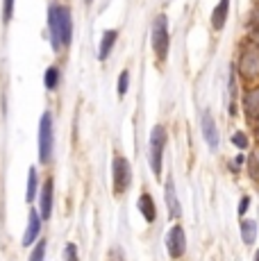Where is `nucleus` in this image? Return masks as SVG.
<instances>
[{
    "mask_svg": "<svg viewBox=\"0 0 259 261\" xmlns=\"http://www.w3.org/2000/svg\"><path fill=\"white\" fill-rule=\"evenodd\" d=\"M48 37H50L53 53H62L73 43V14L66 5H48Z\"/></svg>",
    "mask_w": 259,
    "mask_h": 261,
    "instance_id": "nucleus-1",
    "label": "nucleus"
},
{
    "mask_svg": "<svg viewBox=\"0 0 259 261\" xmlns=\"http://www.w3.org/2000/svg\"><path fill=\"white\" fill-rule=\"evenodd\" d=\"M168 132L164 125H155L150 129V141H148V162H150L152 175L159 177L162 175V162H164V150H166Z\"/></svg>",
    "mask_w": 259,
    "mask_h": 261,
    "instance_id": "nucleus-2",
    "label": "nucleus"
},
{
    "mask_svg": "<svg viewBox=\"0 0 259 261\" xmlns=\"http://www.w3.org/2000/svg\"><path fill=\"white\" fill-rule=\"evenodd\" d=\"M150 43L155 50L157 59L164 62L168 57V48H171V30H168V18L166 14H157L155 21L150 25Z\"/></svg>",
    "mask_w": 259,
    "mask_h": 261,
    "instance_id": "nucleus-3",
    "label": "nucleus"
},
{
    "mask_svg": "<svg viewBox=\"0 0 259 261\" xmlns=\"http://www.w3.org/2000/svg\"><path fill=\"white\" fill-rule=\"evenodd\" d=\"M237 71L241 75V80H246V82H255V80H259V48L250 41V39L241 46Z\"/></svg>",
    "mask_w": 259,
    "mask_h": 261,
    "instance_id": "nucleus-4",
    "label": "nucleus"
},
{
    "mask_svg": "<svg viewBox=\"0 0 259 261\" xmlns=\"http://www.w3.org/2000/svg\"><path fill=\"white\" fill-rule=\"evenodd\" d=\"M55 148V129H53V114L43 112L39 118V162L48 164L53 159Z\"/></svg>",
    "mask_w": 259,
    "mask_h": 261,
    "instance_id": "nucleus-5",
    "label": "nucleus"
},
{
    "mask_svg": "<svg viewBox=\"0 0 259 261\" xmlns=\"http://www.w3.org/2000/svg\"><path fill=\"white\" fill-rule=\"evenodd\" d=\"M112 187L116 195L127 193V189L132 187V166L121 154H116L112 162Z\"/></svg>",
    "mask_w": 259,
    "mask_h": 261,
    "instance_id": "nucleus-6",
    "label": "nucleus"
},
{
    "mask_svg": "<svg viewBox=\"0 0 259 261\" xmlns=\"http://www.w3.org/2000/svg\"><path fill=\"white\" fill-rule=\"evenodd\" d=\"M166 252L171 259H180L187 252V234L182 225H173L166 232Z\"/></svg>",
    "mask_w": 259,
    "mask_h": 261,
    "instance_id": "nucleus-7",
    "label": "nucleus"
},
{
    "mask_svg": "<svg viewBox=\"0 0 259 261\" xmlns=\"http://www.w3.org/2000/svg\"><path fill=\"white\" fill-rule=\"evenodd\" d=\"M41 225H43V218L39 214V209H30L28 214V227H25V234H23V245L30 248L34 245L41 237Z\"/></svg>",
    "mask_w": 259,
    "mask_h": 261,
    "instance_id": "nucleus-8",
    "label": "nucleus"
},
{
    "mask_svg": "<svg viewBox=\"0 0 259 261\" xmlns=\"http://www.w3.org/2000/svg\"><path fill=\"white\" fill-rule=\"evenodd\" d=\"M202 139L207 141L209 150H212V152H216L221 137H218L216 120H214V116H212V112H209V109H205V112H202Z\"/></svg>",
    "mask_w": 259,
    "mask_h": 261,
    "instance_id": "nucleus-9",
    "label": "nucleus"
},
{
    "mask_svg": "<svg viewBox=\"0 0 259 261\" xmlns=\"http://www.w3.org/2000/svg\"><path fill=\"white\" fill-rule=\"evenodd\" d=\"M53 202H55V184L50 177L43 182L41 193H39V214H41L43 220H48L53 216Z\"/></svg>",
    "mask_w": 259,
    "mask_h": 261,
    "instance_id": "nucleus-10",
    "label": "nucleus"
},
{
    "mask_svg": "<svg viewBox=\"0 0 259 261\" xmlns=\"http://www.w3.org/2000/svg\"><path fill=\"white\" fill-rule=\"evenodd\" d=\"M164 200H166L168 216H171V218H180V216H182V204H180V200H177L175 182H173V177H168L166 187H164Z\"/></svg>",
    "mask_w": 259,
    "mask_h": 261,
    "instance_id": "nucleus-11",
    "label": "nucleus"
},
{
    "mask_svg": "<svg viewBox=\"0 0 259 261\" xmlns=\"http://www.w3.org/2000/svg\"><path fill=\"white\" fill-rule=\"evenodd\" d=\"M243 112L252 123L259 120V87H252L243 93Z\"/></svg>",
    "mask_w": 259,
    "mask_h": 261,
    "instance_id": "nucleus-12",
    "label": "nucleus"
},
{
    "mask_svg": "<svg viewBox=\"0 0 259 261\" xmlns=\"http://www.w3.org/2000/svg\"><path fill=\"white\" fill-rule=\"evenodd\" d=\"M116 41H118V30H105L102 39H100V46H98V59H100V62H105V59L112 55Z\"/></svg>",
    "mask_w": 259,
    "mask_h": 261,
    "instance_id": "nucleus-13",
    "label": "nucleus"
},
{
    "mask_svg": "<svg viewBox=\"0 0 259 261\" xmlns=\"http://www.w3.org/2000/svg\"><path fill=\"white\" fill-rule=\"evenodd\" d=\"M137 207H139V212H141L143 218H146V223H155V220H157V204H155V200H152L150 193H141V195H139Z\"/></svg>",
    "mask_w": 259,
    "mask_h": 261,
    "instance_id": "nucleus-14",
    "label": "nucleus"
},
{
    "mask_svg": "<svg viewBox=\"0 0 259 261\" xmlns=\"http://www.w3.org/2000/svg\"><path fill=\"white\" fill-rule=\"evenodd\" d=\"M227 14H230V0H218V5L212 12V28L221 32L227 23Z\"/></svg>",
    "mask_w": 259,
    "mask_h": 261,
    "instance_id": "nucleus-15",
    "label": "nucleus"
},
{
    "mask_svg": "<svg viewBox=\"0 0 259 261\" xmlns=\"http://www.w3.org/2000/svg\"><path fill=\"white\" fill-rule=\"evenodd\" d=\"M39 193V170L34 166L28 168V187H25V202L32 204Z\"/></svg>",
    "mask_w": 259,
    "mask_h": 261,
    "instance_id": "nucleus-16",
    "label": "nucleus"
},
{
    "mask_svg": "<svg viewBox=\"0 0 259 261\" xmlns=\"http://www.w3.org/2000/svg\"><path fill=\"white\" fill-rule=\"evenodd\" d=\"M257 239V223L250 218H241V241L246 245H252Z\"/></svg>",
    "mask_w": 259,
    "mask_h": 261,
    "instance_id": "nucleus-17",
    "label": "nucleus"
},
{
    "mask_svg": "<svg viewBox=\"0 0 259 261\" xmlns=\"http://www.w3.org/2000/svg\"><path fill=\"white\" fill-rule=\"evenodd\" d=\"M59 82H62V71H59V66H48L46 73H43V87L48 89V91H55V89L59 87Z\"/></svg>",
    "mask_w": 259,
    "mask_h": 261,
    "instance_id": "nucleus-18",
    "label": "nucleus"
},
{
    "mask_svg": "<svg viewBox=\"0 0 259 261\" xmlns=\"http://www.w3.org/2000/svg\"><path fill=\"white\" fill-rule=\"evenodd\" d=\"M46 248H48V241L46 239H39L37 243H34V250L30 252L28 261H43V259H46Z\"/></svg>",
    "mask_w": 259,
    "mask_h": 261,
    "instance_id": "nucleus-19",
    "label": "nucleus"
},
{
    "mask_svg": "<svg viewBox=\"0 0 259 261\" xmlns=\"http://www.w3.org/2000/svg\"><path fill=\"white\" fill-rule=\"evenodd\" d=\"M118 98H125L127 89H130V71H121V75H118Z\"/></svg>",
    "mask_w": 259,
    "mask_h": 261,
    "instance_id": "nucleus-20",
    "label": "nucleus"
},
{
    "mask_svg": "<svg viewBox=\"0 0 259 261\" xmlns=\"http://www.w3.org/2000/svg\"><path fill=\"white\" fill-rule=\"evenodd\" d=\"M232 143L237 145L239 150H248V145H250V139H248L246 132H234L232 134Z\"/></svg>",
    "mask_w": 259,
    "mask_h": 261,
    "instance_id": "nucleus-21",
    "label": "nucleus"
},
{
    "mask_svg": "<svg viewBox=\"0 0 259 261\" xmlns=\"http://www.w3.org/2000/svg\"><path fill=\"white\" fill-rule=\"evenodd\" d=\"M14 5H16V0H3V23H5V25L12 21V16H14Z\"/></svg>",
    "mask_w": 259,
    "mask_h": 261,
    "instance_id": "nucleus-22",
    "label": "nucleus"
},
{
    "mask_svg": "<svg viewBox=\"0 0 259 261\" xmlns=\"http://www.w3.org/2000/svg\"><path fill=\"white\" fill-rule=\"evenodd\" d=\"M64 261H80L77 245L75 243H66V245H64Z\"/></svg>",
    "mask_w": 259,
    "mask_h": 261,
    "instance_id": "nucleus-23",
    "label": "nucleus"
},
{
    "mask_svg": "<svg viewBox=\"0 0 259 261\" xmlns=\"http://www.w3.org/2000/svg\"><path fill=\"white\" fill-rule=\"evenodd\" d=\"M248 207H250V195H243L241 200H239V216L243 218V214L248 212Z\"/></svg>",
    "mask_w": 259,
    "mask_h": 261,
    "instance_id": "nucleus-24",
    "label": "nucleus"
},
{
    "mask_svg": "<svg viewBox=\"0 0 259 261\" xmlns=\"http://www.w3.org/2000/svg\"><path fill=\"white\" fill-rule=\"evenodd\" d=\"M250 41L255 43V46L259 48V25H255V28H252V34H250Z\"/></svg>",
    "mask_w": 259,
    "mask_h": 261,
    "instance_id": "nucleus-25",
    "label": "nucleus"
},
{
    "mask_svg": "<svg viewBox=\"0 0 259 261\" xmlns=\"http://www.w3.org/2000/svg\"><path fill=\"white\" fill-rule=\"evenodd\" d=\"M248 162V159H246V154H239V157H234V166H243V164H246Z\"/></svg>",
    "mask_w": 259,
    "mask_h": 261,
    "instance_id": "nucleus-26",
    "label": "nucleus"
},
{
    "mask_svg": "<svg viewBox=\"0 0 259 261\" xmlns=\"http://www.w3.org/2000/svg\"><path fill=\"white\" fill-rule=\"evenodd\" d=\"M255 261H259V250H257V252H255Z\"/></svg>",
    "mask_w": 259,
    "mask_h": 261,
    "instance_id": "nucleus-27",
    "label": "nucleus"
},
{
    "mask_svg": "<svg viewBox=\"0 0 259 261\" xmlns=\"http://www.w3.org/2000/svg\"><path fill=\"white\" fill-rule=\"evenodd\" d=\"M93 3V0H84V5H91Z\"/></svg>",
    "mask_w": 259,
    "mask_h": 261,
    "instance_id": "nucleus-28",
    "label": "nucleus"
},
{
    "mask_svg": "<svg viewBox=\"0 0 259 261\" xmlns=\"http://www.w3.org/2000/svg\"><path fill=\"white\" fill-rule=\"evenodd\" d=\"M257 132H259V127H257Z\"/></svg>",
    "mask_w": 259,
    "mask_h": 261,
    "instance_id": "nucleus-29",
    "label": "nucleus"
}]
</instances>
